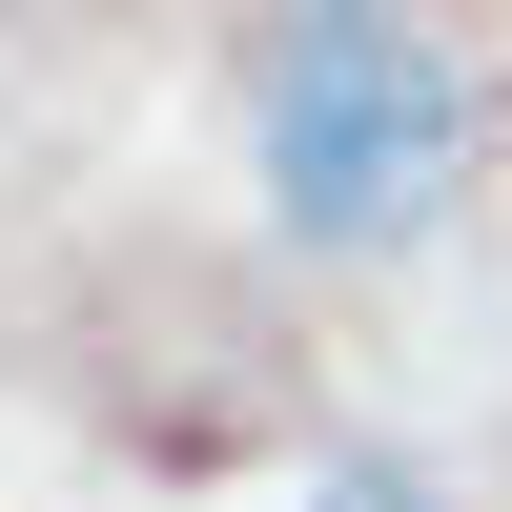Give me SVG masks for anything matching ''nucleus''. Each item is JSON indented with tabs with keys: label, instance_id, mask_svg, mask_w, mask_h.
<instances>
[{
	"label": "nucleus",
	"instance_id": "1",
	"mask_svg": "<svg viewBox=\"0 0 512 512\" xmlns=\"http://www.w3.org/2000/svg\"><path fill=\"white\" fill-rule=\"evenodd\" d=\"M246 144H267V226L287 246H390L451 205L472 164V82L431 62L410 21H267L246 41Z\"/></svg>",
	"mask_w": 512,
	"mask_h": 512
},
{
	"label": "nucleus",
	"instance_id": "2",
	"mask_svg": "<svg viewBox=\"0 0 512 512\" xmlns=\"http://www.w3.org/2000/svg\"><path fill=\"white\" fill-rule=\"evenodd\" d=\"M308 512H431V472H410V451H328Z\"/></svg>",
	"mask_w": 512,
	"mask_h": 512
}]
</instances>
